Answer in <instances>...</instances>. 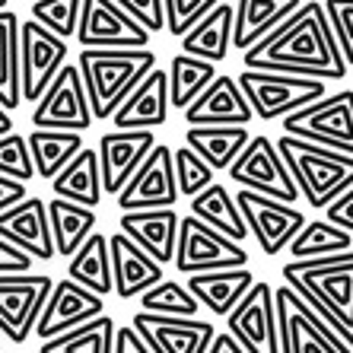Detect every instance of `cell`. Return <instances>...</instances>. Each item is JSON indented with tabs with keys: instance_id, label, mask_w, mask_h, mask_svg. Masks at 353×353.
<instances>
[{
	"instance_id": "1",
	"label": "cell",
	"mask_w": 353,
	"mask_h": 353,
	"mask_svg": "<svg viewBox=\"0 0 353 353\" xmlns=\"http://www.w3.org/2000/svg\"><path fill=\"white\" fill-rule=\"evenodd\" d=\"M242 61L252 70H277L315 80H341L350 70L337 48L321 0H303L274 32L242 51Z\"/></svg>"
},
{
	"instance_id": "2",
	"label": "cell",
	"mask_w": 353,
	"mask_h": 353,
	"mask_svg": "<svg viewBox=\"0 0 353 353\" xmlns=\"http://www.w3.org/2000/svg\"><path fill=\"white\" fill-rule=\"evenodd\" d=\"M280 274L283 283L303 296L353 350V248L341 255L287 261Z\"/></svg>"
},
{
	"instance_id": "3",
	"label": "cell",
	"mask_w": 353,
	"mask_h": 353,
	"mask_svg": "<svg viewBox=\"0 0 353 353\" xmlns=\"http://www.w3.org/2000/svg\"><path fill=\"white\" fill-rule=\"evenodd\" d=\"M80 77L92 121H108L128 92L157 67L150 48H80Z\"/></svg>"
},
{
	"instance_id": "4",
	"label": "cell",
	"mask_w": 353,
	"mask_h": 353,
	"mask_svg": "<svg viewBox=\"0 0 353 353\" xmlns=\"http://www.w3.org/2000/svg\"><path fill=\"white\" fill-rule=\"evenodd\" d=\"M280 159L287 165L290 179L296 181V191L312 207L331 204L344 188L353 185V157L331 147H319L312 140L280 134L274 140Z\"/></svg>"
},
{
	"instance_id": "5",
	"label": "cell",
	"mask_w": 353,
	"mask_h": 353,
	"mask_svg": "<svg viewBox=\"0 0 353 353\" xmlns=\"http://www.w3.org/2000/svg\"><path fill=\"white\" fill-rule=\"evenodd\" d=\"M239 90L245 96L252 115L261 121H280L293 115L296 108L309 105L325 96V80L299 74H277V70H252L245 67L236 77Z\"/></svg>"
},
{
	"instance_id": "6",
	"label": "cell",
	"mask_w": 353,
	"mask_h": 353,
	"mask_svg": "<svg viewBox=\"0 0 353 353\" xmlns=\"http://www.w3.org/2000/svg\"><path fill=\"white\" fill-rule=\"evenodd\" d=\"M274 305H277L280 353H353L344 344V337L331 331L325 319L287 283L274 290Z\"/></svg>"
},
{
	"instance_id": "7",
	"label": "cell",
	"mask_w": 353,
	"mask_h": 353,
	"mask_svg": "<svg viewBox=\"0 0 353 353\" xmlns=\"http://www.w3.org/2000/svg\"><path fill=\"white\" fill-rule=\"evenodd\" d=\"M280 121H283V134L312 140L319 147H331L353 157V90L321 96Z\"/></svg>"
},
{
	"instance_id": "8",
	"label": "cell",
	"mask_w": 353,
	"mask_h": 353,
	"mask_svg": "<svg viewBox=\"0 0 353 353\" xmlns=\"http://www.w3.org/2000/svg\"><path fill=\"white\" fill-rule=\"evenodd\" d=\"M175 268L181 274H204L220 268H245L248 252L230 236L216 232L214 226L197 216H179V239H175Z\"/></svg>"
},
{
	"instance_id": "9",
	"label": "cell",
	"mask_w": 353,
	"mask_h": 353,
	"mask_svg": "<svg viewBox=\"0 0 353 353\" xmlns=\"http://www.w3.org/2000/svg\"><path fill=\"white\" fill-rule=\"evenodd\" d=\"M226 331L245 353H280L277 305H274V287L268 280H255L245 296L226 312Z\"/></svg>"
},
{
	"instance_id": "10",
	"label": "cell",
	"mask_w": 353,
	"mask_h": 353,
	"mask_svg": "<svg viewBox=\"0 0 353 353\" xmlns=\"http://www.w3.org/2000/svg\"><path fill=\"white\" fill-rule=\"evenodd\" d=\"M226 172H230V179L236 181L239 188L258 191V194L283 201V204H296L299 201L296 181L290 179L287 165H283L277 147H274V140L264 137V134L248 137V143L242 147V153H239L236 163Z\"/></svg>"
},
{
	"instance_id": "11",
	"label": "cell",
	"mask_w": 353,
	"mask_h": 353,
	"mask_svg": "<svg viewBox=\"0 0 353 353\" xmlns=\"http://www.w3.org/2000/svg\"><path fill=\"white\" fill-rule=\"evenodd\" d=\"M67 64V41L39 26L32 17L19 23V99L39 102L61 67Z\"/></svg>"
},
{
	"instance_id": "12",
	"label": "cell",
	"mask_w": 353,
	"mask_h": 353,
	"mask_svg": "<svg viewBox=\"0 0 353 353\" xmlns=\"http://www.w3.org/2000/svg\"><path fill=\"white\" fill-rule=\"evenodd\" d=\"M32 128H54V131L83 134L92 128L90 99L83 90V77L77 64H64L48 83V90L39 96L32 108Z\"/></svg>"
},
{
	"instance_id": "13",
	"label": "cell",
	"mask_w": 353,
	"mask_h": 353,
	"mask_svg": "<svg viewBox=\"0 0 353 353\" xmlns=\"http://www.w3.org/2000/svg\"><path fill=\"white\" fill-rule=\"evenodd\" d=\"M236 207L242 220H245L248 236H255L264 255H280L290 245V239L305 226V214L296 210L293 204L264 197L258 191L239 188L236 191Z\"/></svg>"
},
{
	"instance_id": "14",
	"label": "cell",
	"mask_w": 353,
	"mask_h": 353,
	"mask_svg": "<svg viewBox=\"0 0 353 353\" xmlns=\"http://www.w3.org/2000/svg\"><path fill=\"white\" fill-rule=\"evenodd\" d=\"M54 280L45 274H0V337L26 344Z\"/></svg>"
},
{
	"instance_id": "15",
	"label": "cell",
	"mask_w": 353,
	"mask_h": 353,
	"mask_svg": "<svg viewBox=\"0 0 353 353\" xmlns=\"http://www.w3.org/2000/svg\"><path fill=\"white\" fill-rule=\"evenodd\" d=\"M153 35L124 13L115 0H83L77 41L80 48H150Z\"/></svg>"
},
{
	"instance_id": "16",
	"label": "cell",
	"mask_w": 353,
	"mask_h": 353,
	"mask_svg": "<svg viewBox=\"0 0 353 353\" xmlns=\"http://www.w3.org/2000/svg\"><path fill=\"white\" fill-rule=\"evenodd\" d=\"M118 207L121 214L128 210H150V207H175L179 204V185L172 172V150L165 143H157L150 150L143 163L134 169V175L124 181L118 191Z\"/></svg>"
},
{
	"instance_id": "17",
	"label": "cell",
	"mask_w": 353,
	"mask_h": 353,
	"mask_svg": "<svg viewBox=\"0 0 353 353\" xmlns=\"http://www.w3.org/2000/svg\"><path fill=\"white\" fill-rule=\"evenodd\" d=\"M105 312V296H96L92 290L80 287L77 280H58L51 283V293L41 305L39 319H35L32 334H39L41 341L61 334V331H70L83 321L96 319V315Z\"/></svg>"
},
{
	"instance_id": "18",
	"label": "cell",
	"mask_w": 353,
	"mask_h": 353,
	"mask_svg": "<svg viewBox=\"0 0 353 353\" xmlns=\"http://www.w3.org/2000/svg\"><path fill=\"white\" fill-rule=\"evenodd\" d=\"M153 147H157V134L147 131V128H128V131L102 134L96 150L99 172H102V194L115 197Z\"/></svg>"
},
{
	"instance_id": "19",
	"label": "cell",
	"mask_w": 353,
	"mask_h": 353,
	"mask_svg": "<svg viewBox=\"0 0 353 353\" xmlns=\"http://www.w3.org/2000/svg\"><path fill=\"white\" fill-rule=\"evenodd\" d=\"M134 331L143 337V344L153 353H207L216 328L210 321L194 319H172V315L137 312L134 315Z\"/></svg>"
},
{
	"instance_id": "20",
	"label": "cell",
	"mask_w": 353,
	"mask_h": 353,
	"mask_svg": "<svg viewBox=\"0 0 353 353\" xmlns=\"http://www.w3.org/2000/svg\"><path fill=\"white\" fill-rule=\"evenodd\" d=\"M0 239H7L10 245H17L29 258L51 261L54 258V239H51L45 201L26 194L19 204L7 207L0 214Z\"/></svg>"
},
{
	"instance_id": "21",
	"label": "cell",
	"mask_w": 353,
	"mask_h": 353,
	"mask_svg": "<svg viewBox=\"0 0 353 353\" xmlns=\"http://www.w3.org/2000/svg\"><path fill=\"white\" fill-rule=\"evenodd\" d=\"M169 80L163 67H153L143 80L128 92L121 105L112 112V128L128 131V128H163L169 121Z\"/></svg>"
},
{
	"instance_id": "22",
	"label": "cell",
	"mask_w": 353,
	"mask_h": 353,
	"mask_svg": "<svg viewBox=\"0 0 353 353\" xmlns=\"http://www.w3.org/2000/svg\"><path fill=\"white\" fill-rule=\"evenodd\" d=\"M255 121L252 108H248L245 96L239 90L236 77H220L204 86V92L185 108V124L188 128H204V124H239L248 128Z\"/></svg>"
},
{
	"instance_id": "23",
	"label": "cell",
	"mask_w": 353,
	"mask_h": 353,
	"mask_svg": "<svg viewBox=\"0 0 353 353\" xmlns=\"http://www.w3.org/2000/svg\"><path fill=\"white\" fill-rule=\"evenodd\" d=\"M108 264H112V293H118V299H134L163 280V264L153 261L124 232L108 236Z\"/></svg>"
},
{
	"instance_id": "24",
	"label": "cell",
	"mask_w": 353,
	"mask_h": 353,
	"mask_svg": "<svg viewBox=\"0 0 353 353\" xmlns=\"http://www.w3.org/2000/svg\"><path fill=\"white\" fill-rule=\"evenodd\" d=\"M118 230L140 245L153 261L165 264L175 255L179 239V214L175 207H150V210H128L118 220Z\"/></svg>"
},
{
	"instance_id": "25",
	"label": "cell",
	"mask_w": 353,
	"mask_h": 353,
	"mask_svg": "<svg viewBox=\"0 0 353 353\" xmlns=\"http://www.w3.org/2000/svg\"><path fill=\"white\" fill-rule=\"evenodd\" d=\"M232 19H236V10L232 3L220 0L210 13L197 19L188 32L181 35V51L185 54H194V58H204L210 64H220L226 61V54L232 51Z\"/></svg>"
},
{
	"instance_id": "26",
	"label": "cell",
	"mask_w": 353,
	"mask_h": 353,
	"mask_svg": "<svg viewBox=\"0 0 353 353\" xmlns=\"http://www.w3.org/2000/svg\"><path fill=\"white\" fill-rule=\"evenodd\" d=\"M255 283V274L245 268H220V271L188 274L185 287L197 299V305L210 309L214 315H226L232 305L245 296V290Z\"/></svg>"
},
{
	"instance_id": "27",
	"label": "cell",
	"mask_w": 353,
	"mask_h": 353,
	"mask_svg": "<svg viewBox=\"0 0 353 353\" xmlns=\"http://www.w3.org/2000/svg\"><path fill=\"white\" fill-rule=\"evenodd\" d=\"M303 0H236V19H232V48L248 51L255 41L274 32L283 19L299 7Z\"/></svg>"
},
{
	"instance_id": "28",
	"label": "cell",
	"mask_w": 353,
	"mask_h": 353,
	"mask_svg": "<svg viewBox=\"0 0 353 353\" xmlns=\"http://www.w3.org/2000/svg\"><path fill=\"white\" fill-rule=\"evenodd\" d=\"M248 128L239 124H204V128H185V147H191L214 172H226L242 147L248 143Z\"/></svg>"
},
{
	"instance_id": "29",
	"label": "cell",
	"mask_w": 353,
	"mask_h": 353,
	"mask_svg": "<svg viewBox=\"0 0 353 353\" xmlns=\"http://www.w3.org/2000/svg\"><path fill=\"white\" fill-rule=\"evenodd\" d=\"M51 191H54V197H64V201H74V204H83V207H92V210H96V204H102V172H99L96 150L83 147L80 153L51 179Z\"/></svg>"
},
{
	"instance_id": "30",
	"label": "cell",
	"mask_w": 353,
	"mask_h": 353,
	"mask_svg": "<svg viewBox=\"0 0 353 353\" xmlns=\"http://www.w3.org/2000/svg\"><path fill=\"white\" fill-rule=\"evenodd\" d=\"M191 216H197V220L207 223V226H214L216 232L230 236L239 245L248 239L245 220H242V214H239V207H236V197H232L230 188L220 185V181H210L204 191H197V194L191 197Z\"/></svg>"
},
{
	"instance_id": "31",
	"label": "cell",
	"mask_w": 353,
	"mask_h": 353,
	"mask_svg": "<svg viewBox=\"0 0 353 353\" xmlns=\"http://www.w3.org/2000/svg\"><path fill=\"white\" fill-rule=\"evenodd\" d=\"M26 143H29V157H32L35 175L51 181L83 150V134L54 131V128H32Z\"/></svg>"
},
{
	"instance_id": "32",
	"label": "cell",
	"mask_w": 353,
	"mask_h": 353,
	"mask_svg": "<svg viewBox=\"0 0 353 353\" xmlns=\"http://www.w3.org/2000/svg\"><path fill=\"white\" fill-rule=\"evenodd\" d=\"M45 207H48L54 255H74L77 248L83 245V239L96 230V223H99L96 210L74 204V201H64V197H51V201H45Z\"/></svg>"
},
{
	"instance_id": "33",
	"label": "cell",
	"mask_w": 353,
	"mask_h": 353,
	"mask_svg": "<svg viewBox=\"0 0 353 353\" xmlns=\"http://www.w3.org/2000/svg\"><path fill=\"white\" fill-rule=\"evenodd\" d=\"M67 277L77 280L80 287L92 290L96 296L112 293V264H108V236L92 230L83 239V245L70 255Z\"/></svg>"
},
{
	"instance_id": "34",
	"label": "cell",
	"mask_w": 353,
	"mask_h": 353,
	"mask_svg": "<svg viewBox=\"0 0 353 353\" xmlns=\"http://www.w3.org/2000/svg\"><path fill=\"white\" fill-rule=\"evenodd\" d=\"M112 344H115V321L102 312L77 328L41 341L39 353H112Z\"/></svg>"
},
{
	"instance_id": "35",
	"label": "cell",
	"mask_w": 353,
	"mask_h": 353,
	"mask_svg": "<svg viewBox=\"0 0 353 353\" xmlns=\"http://www.w3.org/2000/svg\"><path fill=\"white\" fill-rule=\"evenodd\" d=\"M214 67L216 64H210V61L179 51L172 58V64H169V70H165V80H169V105L185 112V108L204 92L207 83L216 77Z\"/></svg>"
},
{
	"instance_id": "36",
	"label": "cell",
	"mask_w": 353,
	"mask_h": 353,
	"mask_svg": "<svg viewBox=\"0 0 353 353\" xmlns=\"http://www.w3.org/2000/svg\"><path fill=\"white\" fill-rule=\"evenodd\" d=\"M0 105L13 112L19 99V17L10 7L0 10Z\"/></svg>"
},
{
	"instance_id": "37",
	"label": "cell",
	"mask_w": 353,
	"mask_h": 353,
	"mask_svg": "<svg viewBox=\"0 0 353 353\" xmlns=\"http://www.w3.org/2000/svg\"><path fill=\"white\" fill-rule=\"evenodd\" d=\"M353 236L341 226L328 220H312L305 223L303 230L290 239V261H299V258H321V255H341V252H350Z\"/></svg>"
},
{
	"instance_id": "38",
	"label": "cell",
	"mask_w": 353,
	"mask_h": 353,
	"mask_svg": "<svg viewBox=\"0 0 353 353\" xmlns=\"http://www.w3.org/2000/svg\"><path fill=\"white\" fill-rule=\"evenodd\" d=\"M197 299L191 296V290L179 280H159L150 290L140 293V312L153 315H172V319H194L197 315Z\"/></svg>"
},
{
	"instance_id": "39",
	"label": "cell",
	"mask_w": 353,
	"mask_h": 353,
	"mask_svg": "<svg viewBox=\"0 0 353 353\" xmlns=\"http://www.w3.org/2000/svg\"><path fill=\"white\" fill-rule=\"evenodd\" d=\"M83 0H32V19L58 39H74Z\"/></svg>"
},
{
	"instance_id": "40",
	"label": "cell",
	"mask_w": 353,
	"mask_h": 353,
	"mask_svg": "<svg viewBox=\"0 0 353 353\" xmlns=\"http://www.w3.org/2000/svg\"><path fill=\"white\" fill-rule=\"evenodd\" d=\"M172 172H175V185H179L181 197H194L197 191H204L214 181V169L197 157L191 147L181 143L179 150H172Z\"/></svg>"
},
{
	"instance_id": "41",
	"label": "cell",
	"mask_w": 353,
	"mask_h": 353,
	"mask_svg": "<svg viewBox=\"0 0 353 353\" xmlns=\"http://www.w3.org/2000/svg\"><path fill=\"white\" fill-rule=\"evenodd\" d=\"M0 175L17 181H32L35 169H32V157H29V143L23 134L7 131L0 134Z\"/></svg>"
},
{
	"instance_id": "42",
	"label": "cell",
	"mask_w": 353,
	"mask_h": 353,
	"mask_svg": "<svg viewBox=\"0 0 353 353\" xmlns=\"http://www.w3.org/2000/svg\"><path fill=\"white\" fill-rule=\"evenodd\" d=\"M216 3H220V0H163L165 29H169L175 39H181V35L188 32L204 13H210Z\"/></svg>"
},
{
	"instance_id": "43",
	"label": "cell",
	"mask_w": 353,
	"mask_h": 353,
	"mask_svg": "<svg viewBox=\"0 0 353 353\" xmlns=\"http://www.w3.org/2000/svg\"><path fill=\"white\" fill-rule=\"evenodd\" d=\"M321 7L347 67H353V0H321Z\"/></svg>"
},
{
	"instance_id": "44",
	"label": "cell",
	"mask_w": 353,
	"mask_h": 353,
	"mask_svg": "<svg viewBox=\"0 0 353 353\" xmlns=\"http://www.w3.org/2000/svg\"><path fill=\"white\" fill-rule=\"evenodd\" d=\"M118 7L128 13L131 19H137L150 35L165 29V13H163V0H115Z\"/></svg>"
},
{
	"instance_id": "45",
	"label": "cell",
	"mask_w": 353,
	"mask_h": 353,
	"mask_svg": "<svg viewBox=\"0 0 353 353\" xmlns=\"http://www.w3.org/2000/svg\"><path fill=\"white\" fill-rule=\"evenodd\" d=\"M325 214H328V223H334L353 236V185L341 191L331 204H325Z\"/></svg>"
},
{
	"instance_id": "46",
	"label": "cell",
	"mask_w": 353,
	"mask_h": 353,
	"mask_svg": "<svg viewBox=\"0 0 353 353\" xmlns=\"http://www.w3.org/2000/svg\"><path fill=\"white\" fill-rule=\"evenodd\" d=\"M29 268H32V258L17 245H10L7 239H0V274H29Z\"/></svg>"
},
{
	"instance_id": "47",
	"label": "cell",
	"mask_w": 353,
	"mask_h": 353,
	"mask_svg": "<svg viewBox=\"0 0 353 353\" xmlns=\"http://www.w3.org/2000/svg\"><path fill=\"white\" fill-rule=\"evenodd\" d=\"M112 353H153L147 344H143V337L128 325V328H118L115 325V344H112Z\"/></svg>"
},
{
	"instance_id": "48",
	"label": "cell",
	"mask_w": 353,
	"mask_h": 353,
	"mask_svg": "<svg viewBox=\"0 0 353 353\" xmlns=\"http://www.w3.org/2000/svg\"><path fill=\"white\" fill-rule=\"evenodd\" d=\"M26 194H29V191H26V181H17V179H7V175H0V214H3L7 207L19 204Z\"/></svg>"
},
{
	"instance_id": "49",
	"label": "cell",
	"mask_w": 353,
	"mask_h": 353,
	"mask_svg": "<svg viewBox=\"0 0 353 353\" xmlns=\"http://www.w3.org/2000/svg\"><path fill=\"white\" fill-rule=\"evenodd\" d=\"M207 353H245V350H242V347L232 341L230 331H220V334H214V341H210Z\"/></svg>"
},
{
	"instance_id": "50",
	"label": "cell",
	"mask_w": 353,
	"mask_h": 353,
	"mask_svg": "<svg viewBox=\"0 0 353 353\" xmlns=\"http://www.w3.org/2000/svg\"><path fill=\"white\" fill-rule=\"evenodd\" d=\"M7 131H13V121H10V112L3 105H0V134H7Z\"/></svg>"
},
{
	"instance_id": "51",
	"label": "cell",
	"mask_w": 353,
	"mask_h": 353,
	"mask_svg": "<svg viewBox=\"0 0 353 353\" xmlns=\"http://www.w3.org/2000/svg\"><path fill=\"white\" fill-rule=\"evenodd\" d=\"M3 7H7V0H0V10H3Z\"/></svg>"
},
{
	"instance_id": "52",
	"label": "cell",
	"mask_w": 353,
	"mask_h": 353,
	"mask_svg": "<svg viewBox=\"0 0 353 353\" xmlns=\"http://www.w3.org/2000/svg\"><path fill=\"white\" fill-rule=\"evenodd\" d=\"M0 353H3V350H0Z\"/></svg>"
}]
</instances>
